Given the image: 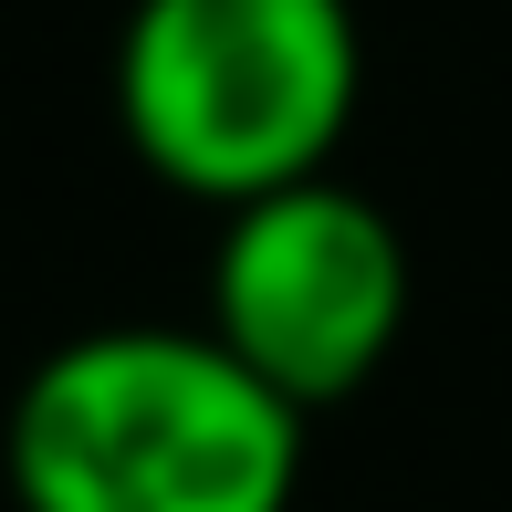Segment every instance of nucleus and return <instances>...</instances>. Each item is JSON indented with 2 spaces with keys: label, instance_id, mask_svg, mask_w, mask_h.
Listing matches in <instances>:
<instances>
[{
  "label": "nucleus",
  "instance_id": "nucleus-3",
  "mask_svg": "<svg viewBox=\"0 0 512 512\" xmlns=\"http://www.w3.org/2000/svg\"><path fill=\"white\" fill-rule=\"evenodd\" d=\"M398 324H408V241L366 189L293 178L272 199L220 209L209 335L293 408L356 398L387 366Z\"/></svg>",
  "mask_w": 512,
  "mask_h": 512
},
{
  "label": "nucleus",
  "instance_id": "nucleus-1",
  "mask_svg": "<svg viewBox=\"0 0 512 512\" xmlns=\"http://www.w3.org/2000/svg\"><path fill=\"white\" fill-rule=\"evenodd\" d=\"M0 460L21 512H293L304 408L209 324H105L21 377Z\"/></svg>",
  "mask_w": 512,
  "mask_h": 512
},
{
  "label": "nucleus",
  "instance_id": "nucleus-2",
  "mask_svg": "<svg viewBox=\"0 0 512 512\" xmlns=\"http://www.w3.org/2000/svg\"><path fill=\"white\" fill-rule=\"evenodd\" d=\"M366 42L345 0H136L115 115L168 189L209 209L324 178L356 126Z\"/></svg>",
  "mask_w": 512,
  "mask_h": 512
}]
</instances>
